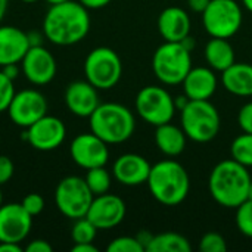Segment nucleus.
<instances>
[{
	"instance_id": "nucleus-3",
	"label": "nucleus",
	"mask_w": 252,
	"mask_h": 252,
	"mask_svg": "<svg viewBox=\"0 0 252 252\" xmlns=\"http://www.w3.org/2000/svg\"><path fill=\"white\" fill-rule=\"evenodd\" d=\"M146 185L155 201L165 207L182 204L190 189L186 168L174 159H164L152 165Z\"/></svg>"
},
{
	"instance_id": "nucleus-33",
	"label": "nucleus",
	"mask_w": 252,
	"mask_h": 252,
	"mask_svg": "<svg viewBox=\"0 0 252 252\" xmlns=\"http://www.w3.org/2000/svg\"><path fill=\"white\" fill-rule=\"evenodd\" d=\"M21 205L24 207V210L31 217H35V216H38L44 210V199H43V196L40 193H28L22 199Z\"/></svg>"
},
{
	"instance_id": "nucleus-48",
	"label": "nucleus",
	"mask_w": 252,
	"mask_h": 252,
	"mask_svg": "<svg viewBox=\"0 0 252 252\" xmlns=\"http://www.w3.org/2000/svg\"><path fill=\"white\" fill-rule=\"evenodd\" d=\"M3 205V193H1V189H0V207Z\"/></svg>"
},
{
	"instance_id": "nucleus-43",
	"label": "nucleus",
	"mask_w": 252,
	"mask_h": 252,
	"mask_svg": "<svg viewBox=\"0 0 252 252\" xmlns=\"http://www.w3.org/2000/svg\"><path fill=\"white\" fill-rule=\"evenodd\" d=\"M189 97L186 96V94H180V96H177L176 99H174V105H176V109H179V111H182L188 103H189Z\"/></svg>"
},
{
	"instance_id": "nucleus-22",
	"label": "nucleus",
	"mask_w": 252,
	"mask_h": 252,
	"mask_svg": "<svg viewBox=\"0 0 252 252\" xmlns=\"http://www.w3.org/2000/svg\"><path fill=\"white\" fill-rule=\"evenodd\" d=\"M221 84L235 96H252V65L247 62L232 63L221 72Z\"/></svg>"
},
{
	"instance_id": "nucleus-16",
	"label": "nucleus",
	"mask_w": 252,
	"mask_h": 252,
	"mask_svg": "<svg viewBox=\"0 0 252 252\" xmlns=\"http://www.w3.org/2000/svg\"><path fill=\"white\" fill-rule=\"evenodd\" d=\"M25 78L35 86L49 84L56 75V61L41 44L31 46L21 61Z\"/></svg>"
},
{
	"instance_id": "nucleus-9",
	"label": "nucleus",
	"mask_w": 252,
	"mask_h": 252,
	"mask_svg": "<svg viewBox=\"0 0 252 252\" xmlns=\"http://www.w3.org/2000/svg\"><path fill=\"white\" fill-rule=\"evenodd\" d=\"M94 195L89 189L84 179L68 176L62 179L55 190V204L61 214L71 220L86 217Z\"/></svg>"
},
{
	"instance_id": "nucleus-18",
	"label": "nucleus",
	"mask_w": 252,
	"mask_h": 252,
	"mask_svg": "<svg viewBox=\"0 0 252 252\" xmlns=\"http://www.w3.org/2000/svg\"><path fill=\"white\" fill-rule=\"evenodd\" d=\"M65 105L77 117L89 118L100 105L97 89L86 81H72L65 90Z\"/></svg>"
},
{
	"instance_id": "nucleus-12",
	"label": "nucleus",
	"mask_w": 252,
	"mask_h": 252,
	"mask_svg": "<svg viewBox=\"0 0 252 252\" xmlns=\"http://www.w3.org/2000/svg\"><path fill=\"white\" fill-rule=\"evenodd\" d=\"M66 137V127L62 120L44 115L31 124L24 133V139L37 151L49 152L58 149Z\"/></svg>"
},
{
	"instance_id": "nucleus-6",
	"label": "nucleus",
	"mask_w": 252,
	"mask_h": 252,
	"mask_svg": "<svg viewBox=\"0 0 252 252\" xmlns=\"http://www.w3.org/2000/svg\"><path fill=\"white\" fill-rule=\"evenodd\" d=\"M192 69L190 50L182 41H165L152 56V71L165 86L182 84Z\"/></svg>"
},
{
	"instance_id": "nucleus-46",
	"label": "nucleus",
	"mask_w": 252,
	"mask_h": 252,
	"mask_svg": "<svg viewBox=\"0 0 252 252\" xmlns=\"http://www.w3.org/2000/svg\"><path fill=\"white\" fill-rule=\"evenodd\" d=\"M49 4H58V3H63V1H66V0H46Z\"/></svg>"
},
{
	"instance_id": "nucleus-5",
	"label": "nucleus",
	"mask_w": 252,
	"mask_h": 252,
	"mask_svg": "<svg viewBox=\"0 0 252 252\" xmlns=\"http://www.w3.org/2000/svg\"><path fill=\"white\" fill-rule=\"evenodd\" d=\"M180 121L188 139L196 143H208L220 133V114L210 100H189L180 111Z\"/></svg>"
},
{
	"instance_id": "nucleus-7",
	"label": "nucleus",
	"mask_w": 252,
	"mask_h": 252,
	"mask_svg": "<svg viewBox=\"0 0 252 252\" xmlns=\"http://www.w3.org/2000/svg\"><path fill=\"white\" fill-rule=\"evenodd\" d=\"M84 75L97 90L115 87L123 75V63L118 53L105 46L93 49L84 61Z\"/></svg>"
},
{
	"instance_id": "nucleus-39",
	"label": "nucleus",
	"mask_w": 252,
	"mask_h": 252,
	"mask_svg": "<svg viewBox=\"0 0 252 252\" xmlns=\"http://www.w3.org/2000/svg\"><path fill=\"white\" fill-rule=\"evenodd\" d=\"M1 72L4 75H7L9 78L15 80L18 77V74H19V66H18V63H9V65L1 66Z\"/></svg>"
},
{
	"instance_id": "nucleus-41",
	"label": "nucleus",
	"mask_w": 252,
	"mask_h": 252,
	"mask_svg": "<svg viewBox=\"0 0 252 252\" xmlns=\"http://www.w3.org/2000/svg\"><path fill=\"white\" fill-rule=\"evenodd\" d=\"M21 244H12V242H0V252H21Z\"/></svg>"
},
{
	"instance_id": "nucleus-2",
	"label": "nucleus",
	"mask_w": 252,
	"mask_h": 252,
	"mask_svg": "<svg viewBox=\"0 0 252 252\" xmlns=\"http://www.w3.org/2000/svg\"><path fill=\"white\" fill-rule=\"evenodd\" d=\"M251 174L235 159L220 161L210 174L208 189L213 199L224 208H238L248 199Z\"/></svg>"
},
{
	"instance_id": "nucleus-47",
	"label": "nucleus",
	"mask_w": 252,
	"mask_h": 252,
	"mask_svg": "<svg viewBox=\"0 0 252 252\" xmlns=\"http://www.w3.org/2000/svg\"><path fill=\"white\" fill-rule=\"evenodd\" d=\"M248 199H251L252 201V180H251V185H250V190H248Z\"/></svg>"
},
{
	"instance_id": "nucleus-8",
	"label": "nucleus",
	"mask_w": 252,
	"mask_h": 252,
	"mask_svg": "<svg viewBox=\"0 0 252 252\" xmlns=\"http://www.w3.org/2000/svg\"><path fill=\"white\" fill-rule=\"evenodd\" d=\"M244 13L236 0H211L202 12V24L211 37L230 38L242 27Z\"/></svg>"
},
{
	"instance_id": "nucleus-15",
	"label": "nucleus",
	"mask_w": 252,
	"mask_h": 252,
	"mask_svg": "<svg viewBox=\"0 0 252 252\" xmlns=\"http://www.w3.org/2000/svg\"><path fill=\"white\" fill-rule=\"evenodd\" d=\"M32 227V217L21 204L12 202L0 207V242L21 244Z\"/></svg>"
},
{
	"instance_id": "nucleus-10",
	"label": "nucleus",
	"mask_w": 252,
	"mask_h": 252,
	"mask_svg": "<svg viewBox=\"0 0 252 252\" xmlns=\"http://www.w3.org/2000/svg\"><path fill=\"white\" fill-rule=\"evenodd\" d=\"M136 111L143 121L158 127L170 123L176 114L174 97L164 87L146 86L136 96Z\"/></svg>"
},
{
	"instance_id": "nucleus-34",
	"label": "nucleus",
	"mask_w": 252,
	"mask_h": 252,
	"mask_svg": "<svg viewBox=\"0 0 252 252\" xmlns=\"http://www.w3.org/2000/svg\"><path fill=\"white\" fill-rule=\"evenodd\" d=\"M238 124L244 133L252 134V102L245 103L238 114Z\"/></svg>"
},
{
	"instance_id": "nucleus-45",
	"label": "nucleus",
	"mask_w": 252,
	"mask_h": 252,
	"mask_svg": "<svg viewBox=\"0 0 252 252\" xmlns=\"http://www.w3.org/2000/svg\"><path fill=\"white\" fill-rule=\"evenodd\" d=\"M242 4L252 13V0H242Z\"/></svg>"
},
{
	"instance_id": "nucleus-1",
	"label": "nucleus",
	"mask_w": 252,
	"mask_h": 252,
	"mask_svg": "<svg viewBox=\"0 0 252 252\" xmlns=\"http://www.w3.org/2000/svg\"><path fill=\"white\" fill-rule=\"evenodd\" d=\"M43 31L46 38L56 46L77 44L90 31L89 9L72 0L50 4L43 19Z\"/></svg>"
},
{
	"instance_id": "nucleus-24",
	"label": "nucleus",
	"mask_w": 252,
	"mask_h": 252,
	"mask_svg": "<svg viewBox=\"0 0 252 252\" xmlns=\"http://www.w3.org/2000/svg\"><path fill=\"white\" fill-rule=\"evenodd\" d=\"M204 56L210 68H213L214 71H220V72H223L232 63L236 62L235 49L229 43V38L211 37V40L205 46Z\"/></svg>"
},
{
	"instance_id": "nucleus-35",
	"label": "nucleus",
	"mask_w": 252,
	"mask_h": 252,
	"mask_svg": "<svg viewBox=\"0 0 252 252\" xmlns=\"http://www.w3.org/2000/svg\"><path fill=\"white\" fill-rule=\"evenodd\" d=\"M15 173V165L12 159L6 155H0V186L6 185Z\"/></svg>"
},
{
	"instance_id": "nucleus-25",
	"label": "nucleus",
	"mask_w": 252,
	"mask_h": 252,
	"mask_svg": "<svg viewBox=\"0 0 252 252\" xmlns=\"http://www.w3.org/2000/svg\"><path fill=\"white\" fill-rule=\"evenodd\" d=\"M190 250L192 247L188 238L174 232L154 235L146 248L148 252H189Z\"/></svg>"
},
{
	"instance_id": "nucleus-19",
	"label": "nucleus",
	"mask_w": 252,
	"mask_h": 252,
	"mask_svg": "<svg viewBox=\"0 0 252 252\" xmlns=\"http://www.w3.org/2000/svg\"><path fill=\"white\" fill-rule=\"evenodd\" d=\"M30 47V37L25 31L12 25H0V68L19 63Z\"/></svg>"
},
{
	"instance_id": "nucleus-28",
	"label": "nucleus",
	"mask_w": 252,
	"mask_h": 252,
	"mask_svg": "<svg viewBox=\"0 0 252 252\" xmlns=\"http://www.w3.org/2000/svg\"><path fill=\"white\" fill-rule=\"evenodd\" d=\"M96 233H97V227L87 217H81L75 220L71 230V238L74 244H89L94 241Z\"/></svg>"
},
{
	"instance_id": "nucleus-36",
	"label": "nucleus",
	"mask_w": 252,
	"mask_h": 252,
	"mask_svg": "<svg viewBox=\"0 0 252 252\" xmlns=\"http://www.w3.org/2000/svg\"><path fill=\"white\" fill-rule=\"evenodd\" d=\"M53 248L49 242L43 241V239H34L31 241L27 247H25V252H52Z\"/></svg>"
},
{
	"instance_id": "nucleus-38",
	"label": "nucleus",
	"mask_w": 252,
	"mask_h": 252,
	"mask_svg": "<svg viewBox=\"0 0 252 252\" xmlns=\"http://www.w3.org/2000/svg\"><path fill=\"white\" fill-rule=\"evenodd\" d=\"M83 6H86L87 9H100L105 7L106 4H109L112 0H78Z\"/></svg>"
},
{
	"instance_id": "nucleus-17",
	"label": "nucleus",
	"mask_w": 252,
	"mask_h": 252,
	"mask_svg": "<svg viewBox=\"0 0 252 252\" xmlns=\"http://www.w3.org/2000/svg\"><path fill=\"white\" fill-rule=\"evenodd\" d=\"M151 168L152 165L142 155L124 154L115 159L112 176L124 186H140L148 182Z\"/></svg>"
},
{
	"instance_id": "nucleus-23",
	"label": "nucleus",
	"mask_w": 252,
	"mask_h": 252,
	"mask_svg": "<svg viewBox=\"0 0 252 252\" xmlns=\"http://www.w3.org/2000/svg\"><path fill=\"white\" fill-rule=\"evenodd\" d=\"M188 136L182 127L165 123L155 127V145L165 157H179L186 149Z\"/></svg>"
},
{
	"instance_id": "nucleus-49",
	"label": "nucleus",
	"mask_w": 252,
	"mask_h": 252,
	"mask_svg": "<svg viewBox=\"0 0 252 252\" xmlns=\"http://www.w3.org/2000/svg\"><path fill=\"white\" fill-rule=\"evenodd\" d=\"M22 1H25V3H34V1H37V0H22Z\"/></svg>"
},
{
	"instance_id": "nucleus-4",
	"label": "nucleus",
	"mask_w": 252,
	"mask_h": 252,
	"mask_svg": "<svg viewBox=\"0 0 252 252\" xmlns=\"http://www.w3.org/2000/svg\"><path fill=\"white\" fill-rule=\"evenodd\" d=\"M90 130L108 145H118L127 142L136 128L133 112L115 102L100 103L89 117Z\"/></svg>"
},
{
	"instance_id": "nucleus-20",
	"label": "nucleus",
	"mask_w": 252,
	"mask_h": 252,
	"mask_svg": "<svg viewBox=\"0 0 252 252\" xmlns=\"http://www.w3.org/2000/svg\"><path fill=\"white\" fill-rule=\"evenodd\" d=\"M182 84L190 100H210L217 90V77L210 66H192Z\"/></svg>"
},
{
	"instance_id": "nucleus-14",
	"label": "nucleus",
	"mask_w": 252,
	"mask_h": 252,
	"mask_svg": "<svg viewBox=\"0 0 252 252\" xmlns=\"http://www.w3.org/2000/svg\"><path fill=\"white\" fill-rule=\"evenodd\" d=\"M126 202L112 193H103L93 198L86 217L97 227V230H108L117 227L126 217Z\"/></svg>"
},
{
	"instance_id": "nucleus-21",
	"label": "nucleus",
	"mask_w": 252,
	"mask_h": 252,
	"mask_svg": "<svg viewBox=\"0 0 252 252\" xmlns=\"http://www.w3.org/2000/svg\"><path fill=\"white\" fill-rule=\"evenodd\" d=\"M158 31L165 41H182L190 32V18L179 6L165 7L158 16Z\"/></svg>"
},
{
	"instance_id": "nucleus-26",
	"label": "nucleus",
	"mask_w": 252,
	"mask_h": 252,
	"mask_svg": "<svg viewBox=\"0 0 252 252\" xmlns=\"http://www.w3.org/2000/svg\"><path fill=\"white\" fill-rule=\"evenodd\" d=\"M84 180L94 196L103 195V193L109 192V189H111V174L105 168V165L87 170Z\"/></svg>"
},
{
	"instance_id": "nucleus-40",
	"label": "nucleus",
	"mask_w": 252,
	"mask_h": 252,
	"mask_svg": "<svg viewBox=\"0 0 252 252\" xmlns=\"http://www.w3.org/2000/svg\"><path fill=\"white\" fill-rule=\"evenodd\" d=\"M72 252H97L99 250L93 245V242L89 244H74V247L71 248Z\"/></svg>"
},
{
	"instance_id": "nucleus-31",
	"label": "nucleus",
	"mask_w": 252,
	"mask_h": 252,
	"mask_svg": "<svg viewBox=\"0 0 252 252\" xmlns=\"http://www.w3.org/2000/svg\"><path fill=\"white\" fill-rule=\"evenodd\" d=\"M199 251L201 252H226L227 244L226 239L217 232L205 233L199 241Z\"/></svg>"
},
{
	"instance_id": "nucleus-32",
	"label": "nucleus",
	"mask_w": 252,
	"mask_h": 252,
	"mask_svg": "<svg viewBox=\"0 0 252 252\" xmlns=\"http://www.w3.org/2000/svg\"><path fill=\"white\" fill-rule=\"evenodd\" d=\"M15 93L16 92L13 86V80L4 75L0 69V112L7 111Z\"/></svg>"
},
{
	"instance_id": "nucleus-42",
	"label": "nucleus",
	"mask_w": 252,
	"mask_h": 252,
	"mask_svg": "<svg viewBox=\"0 0 252 252\" xmlns=\"http://www.w3.org/2000/svg\"><path fill=\"white\" fill-rule=\"evenodd\" d=\"M152 233H149V232H140L136 238L139 239V242L143 245V248H145V251H146V248H148V245H149V242H151V239H152Z\"/></svg>"
},
{
	"instance_id": "nucleus-27",
	"label": "nucleus",
	"mask_w": 252,
	"mask_h": 252,
	"mask_svg": "<svg viewBox=\"0 0 252 252\" xmlns=\"http://www.w3.org/2000/svg\"><path fill=\"white\" fill-rule=\"evenodd\" d=\"M232 159L245 165L247 168L252 167V134L244 133L238 136L230 146Z\"/></svg>"
},
{
	"instance_id": "nucleus-44",
	"label": "nucleus",
	"mask_w": 252,
	"mask_h": 252,
	"mask_svg": "<svg viewBox=\"0 0 252 252\" xmlns=\"http://www.w3.org/2000/svg\"><path fill=\"white\" fill-rule=\"evenodd\" d=\"M7 3H9V0H0V22L7 10Z\"/></svg>"
},
{
	"instance_id": "nucleus-13",
	"label": "nucleus",
	"mask_w": 252,
	"mask_h": 252,
	"mask_svg": "<svg viewBox=\"0 0 252 252\" xmlns=\"http://www.w3.org/2000/svg\"><path fill=\"white\" fill-rule=\"evenodd\" d=\"M69 154L72 161L84 170L103 167L109 159L108 143L92 131L75 136L69 145Z\"/></svg>"
},
{
	"instance_id": "nucleus-37",
	"label": "nucleus",
	"mask_w": 252,
	"mask_h": 252,
	"mask_svg": "<svg viewBox=\"0 0 252 252\" xmlns=\"http://www.w3.org/2000/svg\"><path fill=\"white\" fill-rule=\"evenodd\" d=\"M210 1L211 0H188V6L190 10H193L196 13H202L207 9V6L210 4Z\"/></svg>"
},
{
	"instance_id": "nucleus-29",
	"label": "nucleus",
	"mask_w": 252,
	"mask_h": 252,
	"mask_svg": "<svg viewBox=\"0 0 252 252\" xmlns=\"http://www.w3.org/2000/svg\"><path fill=\"white\" fill-rule=\"evenodd\" d=\"M236 227L238 230L247 236V238H252V201L247 199L244 201L238 208H236Z\"/></svg>"
},
{
	"instance_id": "nucleus-11",
	"label": "nucleus",
	"mask_w": 252,
	"mask_h": 252,
	"mask_svg": "<svg viewBox=\"0 0 252 252\" xmlns=\"http://www.w3.org/2000/svg\"><path fill=\"white\" fill-rule=\"evenodd\" d=\"M7 114L15 126L28 128L47 114V100L38 90L27 89L15 93L7 108Z\"/></svg>"
},
{
	"instance_id": "nucleus-30",
	"label": "nucleus",
	"mask_w": 252,
	"mask_h": 252,
	"mask_svg": "<svg viewBox=\"0 0 252 252\" xmlns=\"http://www.w3.org/2000/svg\"><path fill=\"white\" fill-rule=\"evenodd\" d=\"M108 252H145L143 245L136 236H120L106 247Z\"/></svg>"
}]
</instances>
